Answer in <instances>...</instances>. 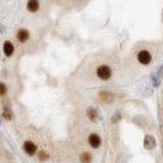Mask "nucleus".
Masks as SVG:
<instances>
[{"label":"nucleus","mask_w":163,"mask_h":163,"mask_svg":"<svg viewBox=\"0 0 163 163\" xmlns=\"http://www.w3.org/2000/svg\"><path fill=\"white\" fill-rule=\"evenodd\" d=\"M101 97H102V100H103L104 102H107V103H110V102L113 101V95L109 92L101 93Z\"/></svg>","instance_id":"9d476101"},{"label":"nucleus","mask_w":163,"mask_h":163,"mask_svg":"<svg viewBox=\"0 0 163 163\" xmlns=\"http://www.w3.org/2000/svg\"><path fill=\"white\" fill-rule=\"evenodd\" d=\"M29 37H30V34H29V32L26 31V30H20L18 31V39L20 40V42H26V40L29 39Z\"/></svg>","instance_id":"423d86ee"},{"label":"nucleus","mask_w":163,"mask_h":163,"mask_svg":"<svg viewBox=\"0 0 163 163\" xmlns=\"http://www.w3.org/2000/svg\"><path fill=\"white\" fill-rule=\"evenodd\" d=\"M138 60H139L142 64H144V65H147V64L150 63L151 60H152V56H151V54L148 52V51L142 50L141 52L138 54Z\"/></svg>","instance_id":"f03ea898"},{"label":"nucleus","mask_w":163,"mask_h":163,"mask_svg":"<svg viewBox=\"0 0 163 163\" xmlns=\"http://www.w3.org/2000/svg\"><path fill=\"white\" fill-rule=\"evenodd\" d=\"M7 92V88L3 83H0V96H4Z\"/></svg>","instance_id":"4468645a"},{"label":"nucleus","mask_w":163,"mask_h":163,"mask_svg":"<svg viewBox=\"0 0 163 163\" xmlns=\"http://www.w3.org/2000/svg\"><path fill=\"white\" fill-rule=\"evenodd\" d=\"M39 2H38L37 0H31V1H29L28 2V4H26V7H28V9H29L30 11H32V12H35V11H37L38 9H39Z\"/></svg>","instance_id":"0eeeda50"},{"label":"nucleus","mask_w":163,"mask_h":163,"mask_svg":"<svg viewBox=\"0 0 163 163\" xmlns=\"http://www.w3.org/2000/svg\"><path fill=\"white\" fill-rule=\"evenodd\" d=\"M89 144L92 146L93 148H98L101 144V139L98 134H90V137H89Z\"/></svg>","instance_id":"20e7f679"},{"label":"nucleus","mask_w":163,"mask_h":163,"mask_svg":"<svg viewBox=\"0 0 163 163\" xmlns=\"http://www.w3.org/2000/svg\"><path fill=\"white\" fill-rule=\"evenodd\" d=\"M9 163H14V162H9Z\"/></svg>","instance_id":"a211bd4d"},{"label":"nucleus","mask_w":163,"mask_h":163,"mask_svg":"<svg viewBox=\"0 0 163 163\" xmlns=\"http://www.w3.org/2000/svg\"><path fill=\"white\" fill-rule=\"evenodd\" d=\"M152 79H153V82H154V85L155 86H158V83H157V82H158V79H157L156 77H152Z\"/></svg>","instance_id":"2eb2a0df"},{"label":"nucleus","mask_w":163,"mask_h":163,"mask_svg":"<svg viewBox=\"0 0 163 163\" xmlns=\"http://www.w3.org/2000/svg\"><path fill=\"white\" fill-rule=\"evenodd\" d=\"M38 157H39L40 161H46L47 159L49 158V155L47 154L46 152H44V151H41V152L39 153V155H38Z\"/></svg>","instance_id":"ddd939ff"},{"label":"nucleus","mask_w":163,"mask_h":163,"mask_svg":"<svg viewBox=\"0 0 163 163\" xmlns=\"http://www.w3.org/2000/svg\"><path fill=\"white\" fill-rule=\"evenodd\" d=\"M97 75L101 79H109L111 77V69L108 65H100L97 69Z\"/></svg>","instance_id":"f257e3e1"},{"label":"nucleus","mask_w":163,"mask_h":163,"mask_svg":"<svg viewBox=\"0 0 163 163\" xmlns=\"http://www.w3.org/2000/svg\"><path fill=\"white\" fill-rule=\"evenodd\" d=\"M3 51L6 56H11L13 53V45L10 42H5L3 46Z\"/></svg>","instance_id":"6e6552de"},{"label":"nucleus","mask_w":163,"mask_h":163,"mask_svg":"<svg viewBox=\"0 0 163 163\" xmlns=\"http://www.w3.org/2000/svg\"><path fill=\"white\" fill-rule=\"evenodd\" d=\"M88 117L90 118V120L92 121H96L98 118V112L96 111L95 108H89L88 109Z\"/></svg>","instance_id":"1a4fd4ad"},{"label":"nucleus","mask_w":163,"mask_h":163,"mask_svg":"<svg viewBox=\"0 0 163 163\" xmlns=\"http://www.w3.org/2000/svg\"><path fill=\"white\" fill-rule=\"evenodd\" d=\"M144 147L147 150H153L156 147V141H155L153 136H150V134L146 136L145 139H144Z\"/></svg>","instance_id":"7ed1b4c3"},{"label":"nucleus","mask_w":163,"mask_h":163,"mask_svg":"<svg viewBox=\"0 0 163 163\" xmlns=\"http://www.w3.org/2000/svg\"><path fill=\"white\" fill-rule=\"evenodd\" d=\"M2 116L4 117L5 119H7V120H10V119L12 118V112H11L10 108L7 107V106H4V110H3Z\"/></svg>","instance_id":"9b49d317"},{"label":"nucleus","mask_w":163,"mask_h":163,"mask_svg":"<svg viewBox=\"0 0 163 163\" xmlns=\"http://www.w3.org/2000/svg\"><path fill=\"white\" fill-rule=\"evenodd\" d=\"M79 160H81L82 163H90L91 160H92V157H91V155L89 154V153L85 152V153H83V154L81 155V157H79Z\"/></svg>","instance_id":"f8f14e48"},{"label":"nucleus","mask_w":163,"mask_h":163,"mask_svg":"<svg viewBox=\"0 0 163 163\" xmlns=\"http://www.w3.org/2000/svg\"><path fill=\"white\" fill-rule=\"evenodd\" d=\"M0 126H1V118H0Z\"/></svg>","instance_id":"f3484780"},{"label":"nucleus","mask_w":163,"mask_h":163,"mask_svg":"<svg viewBox=\"0 0 163 163\" xmlns=\"http://www.w3.org/2000/svg\"><path fill=\"white\" fill-rule=\"evenodd\" d=\"M159 75H163V65H162V67H161V69H159Z\"/></svg>","instance_id":"dca6fc26"},{"label":"nucleus","mask_w":163,"mask_h":163,"mask_svg":"<svg viewBox=\"0 0 163 163\" xmlns=\"http://www.w3.org/2000/svg\"><path fill=\"white\" fill-rule=\"evenodd\" d=\"M24 149L29 155H34L36 153V151H37V147H36V145L34 143H32V142H30V141L26 142V143L24 144Z\"/></svg>","instance_id":"39448f33"}]
</instances>
